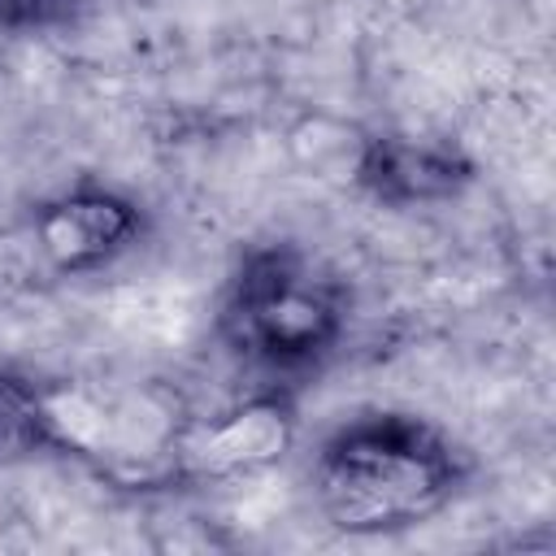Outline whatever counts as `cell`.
<instances>
[{
  "label": "cell",
  "instance_id": "1",
  "mask_svg": "<svg viewBox=\"0 0 556 556\" xmlns=\"http://www.w3.org/2000/svg\"><path fill=\"white\" fill-rule=\"evenodd\" d=\"M456 486L452 447L417 417L343 426L317 460L321 513L348 534L400 530L430 517Z\"/></svg>",
  "mask_w": 556,
  "mask_h": 556
},
{
  "label": "cell",
  "instance_id": "2",
  "mask_svg": "<svg viewBox=\"0 0 556 556\" xmlns=\"http://www.w3.org/2000/svg\"><path fill=\"white\" fill-rule=\"evenodd\" d=\"M48 447L96 460L113 473L174 465L187 434L178 395L156 382H56L39 387Z\"/></svg>",
  "mask_w": 556,
  "mask_h": 556
},
{
  "label": "cell",
  "instance_id": "3",
  "mask_svg": "<svg viewBox=\"0 0 556 556\" xmlns=\"http://www.w3.org/2000/svg\"><path fill=\"white\" fill-rule=\"evenodd\" d=\"M343 326L339 291L295 256H261L235 282L226 330L235 348L265 365H304L321 356Z\"/></svg>",
  "mask_w": 556,
  "mask_h": 556
},
{
  "label": "cell",
  "instance_id": "7",
  "mask_svg": "<svg viewBox=\"0 0 556 556\" xmlns=\"http://www.w3.org/2000/svg\"><path fill=\"white\" fill-rule=\"evenodd\" d=\"M35 447H48L43 421H39V387H26L22 378L0 374V465H13Z\"/></svg>",
  "mask_w": 556,
  "mask_h": 556
},
{
  "label": "cell",
  "instance_id": "5",
  "mask_svg": "<svg viewBox=\"0 0 556 556\" xmlns=\"http://www.w3.org/2000/svg\"><path fill=\"white\" fill-rule=\"evenodd\" d=\"M135 230H139V213L109 191L61 195L35 222V239L56 269L104 265L135 239Z\"/></svg>",
  "mask_w": 556,
  "mask_h": 556
},
{
  "label": "cell",
  "instance_id": "4",
  "mask_svg": "<svg viewBox=\"0 0 556 556\" xmlns=\"http://www.w3.org/2000/svg\"><path fill=\"white\" fill-rule=\"evenodd\" d=\"M295 421L278 400H248L217 421L187 426L174 465L191 478H243L274 465L291 447Z\"/></svg>",
  "mask_w": 556,
  "mask_h": 556
},
{
  "label": "cell",
  "instance_id": "8",
  "mask_svg": "<svg viewBox=\"0 0 556 556\" xmlns=\"http://www.w3.org/2000/svg\"><path fill=\"white\" fill-rule=\"evenodd\" d=\"M65 0H0V26H39L61 13Z\"/></svg>",
  "mask_w": 556,
  "mask_h": 556
},
{
  "label": "cell",
  "instance_id": "6",
  "mask_svg": "<svg viewBox=\"0 0 556 556\" xmlns=\"http://www.w3.org/2000/svg\"><path fill=\"white\" fill-rule=\"evenodd\" d=\"M356 178L369 182L378 195L387 200H434V195H447L456 191V182L465 178L460 165L439 152V148H426V143H408V139H369L361 148V165H356Z\"/></svg>",
  "mask_w": 556,
  "mask_h": 556
}]
</instances>
